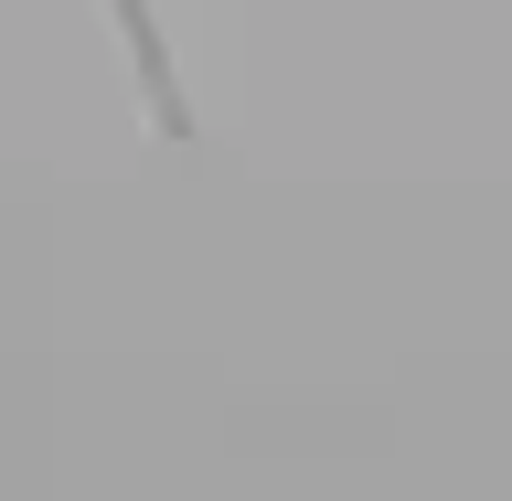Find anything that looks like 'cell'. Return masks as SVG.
<instances>
[{"instance_id": "1", "label": "cell", "mask_w": 512, "mask_h": 501, "mask_svg": "<svg viewBox=\"0 0 512 501\" xmlns=\"http://www.w3.org/2000/svg\"><path fill=\"white\" fill-rule=\"evenodd\" d=\"M107 22H118V43H128V75H139L150 128H160V139H192V96H182V75H171V43H160L150 0H107Z\"/></svg>"}]
</instances>
